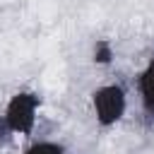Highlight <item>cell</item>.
<instances>
[{"instance_id":"6da1fadb","label":"cell","mask_w":154,"mask_h":154,"mask_svg":"<svg viewBox=\"0 0 154 154\" xmlns=\"http://www.w3.org/2000/svg\"><path fill=\"white\" fill-rule=\"evenodd\" d=\"M36 103L38 99L34 94H14L7 103V111H5V120L10 125L12 132H22V135H29L34 130V123H36Z\"/></svg>"},{"instance_id":"7a4b0ae2","label":"cell","mask_w":154,"mask_h":154,"mask_svg":"<svg viewBox=\"0 0 154 154\" xmlns=\"http://www.w3.org/2000/svg\"><path fill=\"white\" fill-rule=\"evenodd\" d=\"M94 111H96V120L101 125H113L125 113V91L116 84L96 89L94 91Z\"/></svg>"},{"instance_id":"3957f363","label":"cell","mask_w":154,"mask_h":154,"mask_svg":"<svg viewBox=\"0 0 154 154\" xmlns=\"http://www.w3.org/2000/svg\"><path fill=\"white\" fill-rule=\"evenodd\" d=\"M140 96H142L144 111L154 113V60L144 67V72L140 77Z\"/></svg>"},{"instance_id":"277c9868","label":"cell","mask_w":154,"mask_h":154,"mask_svg":"<svg viewBox=\"0 0 154 154\" xmlns=\"http://www.w3.org/2000/svg\"><path fill=\"white\" fill-rule=\"evenodd\" d=\"M26 154H63V147L53 144V142H38V144L29 147Z\"/></svg>"},{"instance_id":"5b68a950","label":"cell","mask_w":154,"mask_h":154,"mask_svg":"<svg viewBox=\"0 0 154 154\" xmlns=\"http://www.w3.org/2000/svg\"><path fill=\"white\" fill-rule=\"evenodd\" d=\"M108 58H111L108 46H106V43H99V46H96V60H99V63H108Z\"/></svg>"}]
</instances>
